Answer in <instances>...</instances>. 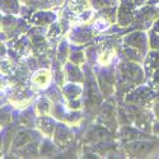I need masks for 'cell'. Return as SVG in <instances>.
I'll use <instances>...</instances> for the list:
<instances>
[{"instance_id":"cell-1","label":"cell","mask_w":159,"mask_h":159,"mask_svg":"<svg viewBox=\"0 0 159 159\" xmlns=\"http://www.w3.org/2000/svg\"><path fill=\"white\" fill-rule=\"evenodd\" d=\"M147 83L143 64L120 60L116 64V92L117 102L124 101L125 96L136 87Z\"/></svg>"},{"instance_id":"cell-2","label":"cell","mask_w":159,"mask_h":159,"mask_svg":"<svg viewBox=\"0 0 159 159\" xmlns=\"http://www.w3.org/2000/svg\"><path fill=\"white\" fill-rule=\"evenodd\" d=\"M122 152L127 158H154L159 157V136L124 143Z\"/></svg>"},{"instance_id":"cell-3","label":"cell","mask_w":159,"mask_h":159,"mask_svg":"<svg viewBox=\"0 0 159 159\" xmlns=\"http://www.w3.org/2000/svg\"><path fill=\"white\" fill-rule=\"evenodd\" d=\"M117 99L115 96L106 98L94 118V122L104 126L112 132H117L120 127L117 118Z\"/></svg>"},{"instance_id":"cell-4","label":"cell","mask_w":159,"mask_h":159,"mask_svg":"<svg viewBox=\"0 0 159 159\" xmlns=\"http://www.w3.org/2000/svg\"><path fill=\"white\" fill-rule=\"evenodd\" d=\"M158 18H159L158 10L150 2H148L145 5L136 9L134 22L131 23V25L122 34L131 32V31H149Z\"/></svg>"},{"instance_id":"cell-5","label":"cell","mask_w":159,"mask_h":159,"mask_svg":"<svg viewBox=\"0 0 159 159\" xmlns=\"http://www.w3.org/2000/svg\"><path fill=\"white\" fill-rule=\"evenodd\" d=\"M101 36L94 28L92 23H84V24H74L71 30L68 32V39L76 46H84L89 45L94 39Z\"/></svg>"},{"instance_id":"cell-6","label":"cell","mask_w":159,"mask_h":159,"mask_svg":"<svg viewBox=\"0 0 159 159\" xmlns=\"http://www.w3.org/2000/svg\"><path fill=\"white\" fill-rule=\"evenodd\" d=\"M52 141L56 144V147L61 150L69 149L73 147V144L75 141V131L74 127L66 122L57 121L54 135H52Z\"/></svg>"},{"instance_id":"cell-7","label":"cell","mask_w":159,"mask_h":159,"mask_svg":"<svg viewBox=\"0 0 159 159\" xmlns=\"http://www.w3.org/2000/svg\"><path fill=\"white\" fill-rule=\"evenodd\" d=\"M122 45L132 47L147 56L150 50L148 31H131L122 36Z\"/></svg>"},{"instance_id":"cell-8","label":"cell","mask_w":159,"mask_h":159,"mask_svg":"<svg viewBox=\"0 0 159 159\" xmlns=\"http://www.w3.org/2000/svg\"><path fill=\"white\" fill-rule=\"evenodd\" d=\"M116 132L110 131L108 129H106L104 126L96 124L92 125L83 135V143L85 145H93V144H98V143H103V141H110V140H115L117 139L115 136Z\"/></svg>"},{"instance_id":"cell-9","label":"cell","mask_w":159,"mask_h":159,"mask_svg":"<svg viewBox=\"0 0 159 159\" xmlns=\"http://www.w3.org/2000/svg\"><path fill=\"white\" fill-rule=\"evenodd\" d=\"M52 80H54V75H52L51 68L48 66L47 68H38L31 75L30 85L36 93H38V92L46 90L52 84Z\"/></svg>"},{"instance_id":"cell-10","label":"cell","mask_w":159,"mask_h":159,"mask_svg":"<svg viewBox=\"0 0 159 159\" xmlns=\"http://www.w3.org/2000/svg\"><path fill=\"white\" fill-rule=\"evenodd\" d=\"M138 7L130 0H120L117 7V25L120 28H129L134 22Z\"/></svg>"},{"instance_id":"cell-11","label":"cell","mask_w":159,"mask_h":159,"mask_svg":"<svg viewBox=\"0 0 159 159\" xmlns=\"http://www.w3.org/2000/svg\"><path fill=\"white\" fill-rule=\"evenodd\" d=\"M38 138H43L42 134L39 132L37 129H30V127H22L18 129L16 131L14 136H13V141H11V147H10V152H14L24 145H27L31 141L37 140Z\"/></svg>"},{"instance_id":"cell-12","label":"cell","mask_w":159,"mask_h":159,"mask_svg":"<svg viewBox=\"0 0 159 159\" xmlns=\"http://www.w3.org/2000/svg\"><path fill=\"white\" fill-rule=\"evenodd\" d=\"M57 19H59V14H56V13L52 11L51 9H38V10L32 11V14L30 16V18L27 20L32 27L47 28L50 24H52Z\"/></svg>"},{"instance_id":"cell-13","label":"cell","mask_w":159,"mask_h":159,"mask_svg":"<svg viewBox=\"0 0 159 159\" xmlns=\"http://www.w3.org/2000/svg\"><path fill=\"white\" fill-rule=\"evenodd\" d=\"M116 138L118 141H121L124 144V143L140 140V139H149L153 136L150 134H148V132H145L132 125H122L118 127V130L116 132Z\"/></svg>"},{"instance_id":"cell-14","label":"cell","mask_w":159,"mask_h":159,"mask_svg":"<svg viewBox=\"0 0 159 159\" xmlns=\"http://www.w3.org/2000/svg\"><path fill=\"white\" fill-rule=\"evenodd\" d=\"M57 120L52 116H37V121H36V129L41 132L43 138H52L54 135V131L56 127Z\"/></svg>"},{"instance_id":"cell-15","label":"cell","mask_w":159,"mask_h":159,"mask_svg":"<svg viewBox=\"0 0 159 159\" xmlns=\"http://www.w3.org/2000/svg\"><path fill=\"white\" fill-rule=\"evenodd\" d=\"M64 71H65V76H66V82L83 84L85 80V73H84L83 66L73 64L69 60L64 64Z\"/></svg>"},{"instance_id":"cell-16","label":"cell","mask_w":159,"mask_h":159,"mask_svg":"<svg viewBox=\"0 0 159 159\" xmlns=\"http://www.w3.org/2000/svg\"><path fill=\"white\" fill-rule=\"evenodd\" d=\"M64 7H66L73 13L75 17V20L79 16L84 14V13H87L90 9H94L92 7L90 0H65ZM75 20H74V23H75Z\"/></svg>"},{"instance_id":"cell-17","label":"cell","mask_w":159,"mask_h":159,"mask_svg":"<svg viewBox=\"0 0 159 159\" xmlns=\"http://www.w3.org/2000/svg\"><path fill=\"white\" fill-rule=\"evenodd\" d=\"M83 90H84V87L82 83L66 82L65 85L62 87V93H64L65 102L83 99Z\"/></svg>"},{"instance_id":"cell-18","label":"cell","mask_w":159,"mask_h":159,"mask_svg":"<svg viewBox=\"0 0 159 159\" xmlns=\"http://www.w3.org/2000/svg\"><path fill=\"white\" fill-rule=\"evenodd\" d=\"M143 68L145 71L147 80H148L152 76V74L157 69H159V50H149V52L143 61Z\"/></svg>"},{"instance_id":"cell-19","label":"cell","mask_w":159,"mask_h":159,"mask_svg":"<svg viewBox=\"0 0 159 159\" xmlns=\"http://www.w3.org/2000/svg\"><path fill=\"white\" fill-rule=\"evenodd\" d=\"M36 121H37V113L34 110V104H31L30 107L24 108L20 111L17 124L22 127H30V129H34L36 127Z\"/></svg>"},{"instance_id":"cell-20","label":"cell","mask_w":159,"mask_h":159,"mask_svg":"<svg viewBox=\"0 0 159 159\" xmlns=\"http://www.w3.org/2000/svg\"><path fill=\"white\" fill-rule=\"evenodd\" d=\"M64 34H68V33H66V31H65V28H64V25H62L60 19L55 20L54 23L50 24L48 27L46 28V37L48 38V41L51 42V45L56 43V42L59 43L62 39Z\"/></svg>"},{"instance_id":"cell-21","label":"cell","mask_w":159,"mask_h":159,"mask_svg":"<svg viewBox=\"0 0 159 159\" xmlns=\"http://www.w3.org/2000/svg\"><path fill=\"white\" fill-rule=\"evenodd\" d=\"M39 145H41V143H38V140H34L11 153L17 155L18 158H38V157H41Z\"/></svg>"},{"instance_id":"cell-22","label":"cell","mask_w":159,"mask_h":159,"mask_svg":"<svg viewBox=\"0 0 159 159\" xmlns=\"http://www.w3.org/2000/svg\"><path fill=\"white\" fill-rule=\"evenodd\" d=\"M70 48H71L70 41L68 39V37H64L56 46V51H55L56 62H59L60 65H64L66 61H68L69 55H70Z\"/></svg>"},{"instance_id":"cell-23","label":"cell","mask_w":159,"mask_h":159,"mask_svg":"<svg viewBox=\"0 0 159 159\" xmlns=\"http://www.w3.org/2000/svg\"><path fill=\"white\" fill-rule=\"evenodd\" d=\"M52 107H54V102H52L46 94H42L37 98L34 102V110L37 116H48L52 113Z\"/></svg>"},{"instance_id":"cell-24","label":"cell","mask_w":159,"mask_h":159,"mask_svg":"<svg viewBox=\"0 0 159 159\" xmlns=\"http://www.w3.org/2000/svg\"><path fill=\"white\" fill-rule=\"evenodd\" d=\"M39 153H41V157H43V158H51V157L57 155L60 153V149L56 147V144L52 141V139L43 138L41 141V145H39Z\"/></svg>"},{"instance_id":"cell-25","label":"cell","mask_w":159,"mask_h":159,"mask_svg":"<svg viewBox=\"0 0 159 159\" xmlns=\"http://www.w3.org/2000/svg\"><path fill=\"white\" fill-rule=\"evenodd\" d=\"M69 61H71L73 64L76 65H85L87 62V54H85V50L80 48V46H76V45H71L70 48V55H69Z\"/></svg>"},{"instance_id":"cell-26","label":"cell","mask_w":159,"mask_h":159,"mask_svg":"<svg viewBox=\"0 0 159 159\" xmlns=\"http://www.w3.org/2000/svg\"><path fill=\"white\" fill-rule=\"evenodd\" d=\"M20 9V0H2V14L19 16Z\"/></svg>"},{"instance_id":"cell-27","label":"cell","mask_w":159,"mask_h":159,"mask_svg":"<svg viewBox=\"0 0 159 159\" xmlns=\"http://www.w3.org/2000/svg\"><path fill=\"white\" fill-rule=\"evenodd\" d=\"M11 106H5L4 108H2V127H9L11 121H13V116L10 111Z\"/></svg>"},{"instance_id":"cell-28","label":"cell","mask_w":159,"mask_h":159,"mask_svg":"<svg viewBox=\"0 0 159 159\" xmlns=\"http://www.w3.org/2000/svg\"><path fill=\"white\" fill-rule=\"evenodd\" d=\"M92 7H93L96 10H101L103 8H107V7H112V5H118L117 0H90Z\"/></svg>"},{"instance_id":"cell-29","label":"cell","mask_w":159,"mask_h":159,"mask_svg":"<svg viewBox=\"0 0 159 159\" xmlns=\"http://www.w3.org/2000/svg\"><path fill=\"white\" fill-rule=\"evenodd\" d=\"M148 36H149L150 50H159V33L157 31H154L153 28H150L148 31Z\"/></svg>"},{"instance_id":"cell-30","label":"cell","mask_w":159,"mask_h":159,"mask_svg":"<svg viewBox=\"0 0 159 159\" xmlns=\"http://www.w3.org/2000/svg\"><path fill=\"white\" fill-rule=\"evenodd\" d=\"M147 84H149L157 92V93H159V69H157L152 74V76L147 80Z\"/></svg>"},{"instance_id":"cell-31","label":"cell","mask_w":159,"mask_h":159,"mask_svg":"<svg viewBox=\"0 0 159 159\" xmlns=\"http://www.w3.org/2000/svg\"><path fill=\"white\" fill-rule=\"evenodd\" d=\"M153 112H154V117H155V121H159V93L157 94L154 103H153Z\"/></svg>"},{"instance_id":"cell-32","label":"cell","mask_w":159,"mask_h":159,"mask_svg":"<svg viewBox=\"0 0 159 159\" xmlns=\"http://www.w3.org/2000/svg\"><path fill=\"white\" fill-rule=\"evenodd\" d=\"M130 2H131V3H134L138 8H140V7H143V5L147 4V3L149 2V0H130Z\"/></svg>"},{"instance_id":"cell-33","label":"cell","mask_w":159,"mask_h":159,"mask_svg":"<svg viewBox=\"0 0 159 159\" xmlns=\"http://www.w3.org/2000/svg\"><path fill=\"white\" fill-rule=\"evenodd\" d=\"M149 2L155 7V9H157L158 13H159V0H149Z\"/></svg>"},{"instance_id":"cell-34","label":"cell","mask_w":159,"mask_h":159,"mask_svg":"<svg viewBox=\"0 0 159 159\" xmlns=\"http://www.w3.org/2000/svg\"><path fill=\"white\" fill-rule=\"evenodd\" d=\"M153 132H154V134H158V132H159V121H155V124H154V129H153Z\"/></svg>"},{"instance_id":"cell-35","label":"cell","mask_w":159,"mask_h":159,"mask_svg":"<svg viewBox=\"0 0 159 159\" xmlns=\"http://www.w3.org/2000/svg\"><path fill=\"white\" fill-rule=\"evenodd\" d=\"M157 135H158V136H159V132H158V134H157Z\"/></svg>"},{"instance_id":"cell-36","label":"cell","mask_w":159,"mask_h":159,"mask_svg":"<svg viewBox=\"0 0 159 159\" xmlns=\"http://www.w3.org/2000/svg\"><path fill=\"white\" fill-rule=\"evenodd\" d=\"M117 2H120V0H117Z\"/></svg>"}]
</instances>
